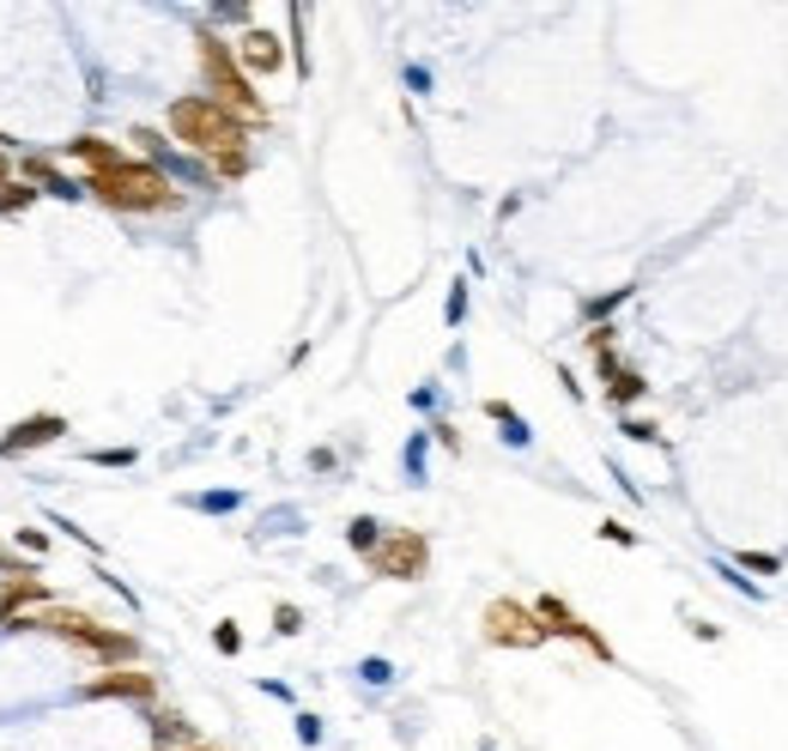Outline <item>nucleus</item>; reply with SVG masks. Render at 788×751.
I'll return each instance as SVG.
<instances>
[{
  "label": "nucleus",
  "mask_w": 788,
  "mask_h": 751,
  "mask_svg": "<svg viewBox=\"0 0 788 751\" xmlns=\"http://www.w3.org/2000/svg\"><path fill=\"white\" fill-rule=\"evenodd\" d=\"M171 134L188 146V152L212 158V170L231 164V158H250V122L231 116L224 104H212L207 91H200V97H176L171 104Z\"/></svg>",
  "instance_id": "nucleus-1"
},
{
  "label": "nucleus",
  "mask_w": 788,
  "mask_h": 751,
  "mask_svg": "<svg viewBox=\"0 0 788 751\" xmlns=\"http://www.w3.org/2000/svg\"><path fill=\"white\" fill-rule=\"evenodd\" d=\"M85 188H92L104 207H116V212H164V207H176V182L164 176L158 164H146V158H128V164L104 170V176H92Z\"/></svg>",
  "instance_id": "nucleus-2"
},
{
  "label": "nucleus",
  "mask_w": 788,
  "mask_h": 751,
  "mask_svg": "<svg viewBox=\"0 0 788 751\" xmlns=\"http://www.w3.org/2000/svg\"><path fill=\"white\" fill-rule=\"evenodd\" d=\"M200 73H207V97L212 104H224L231 116H243L255 128V122H267L262 97H255L250 73H243V61H236L231 43H219L212 31H200Z\"/></svg>",
  "instance_id": "nucleus-3"
},
{
  "label": "nucleus",
  "mask_w": 788,
  "mask_h": 751,
  "mask_svg": "<svg viewBox=\"0 0 788 751\" xmlns=\"http://www.w3.org/2000/svg\"><path fill=\"white\" fill-rule=\"evenodd\" d=\"M486 643H498V648H540V643H546V624H540V612L522 606V600H491V606H486Z\"/></svg>",
  "instance_id": "nucleus-4"
},
{
  "label": "nucleus",
  "mask_w": 788,
  "mask_h": 751,
  "mask_svg": "<svg viewBox=\"0 0 788 751\" xmlns=\"http://www.w3.org/2000/svg\"><path fill=\"white\" fill-rule=\"evenodd\" d=\"M425 564H431V545H425V533H382V545L370 552V570H376V576H394V582H413V576H425Z\"/></svg>",
  "instance_id": "nucleus-5"
},
{
  "label": "nucleus",
  "mask_w": 788,
  "mask_h": 751,
  "mask_svg": "<svg viewBox=\"0 0 788 751\" xmlns=\"http://www.w3.org/2000/svg\"><path fill=\"white\" fill-rule=\"evenodd\" d=\"M540 624H546V636H570V643H582V648H589V655H601V661H613V648H606L601 643V631H594V624H582L577 619V612H570L565 606V600H558V594H546V600H540Z\"/></svg>",
  "instance_id": "nucleus-6"
},
{
  "label": "nucleus",
  "mask_w": 788,
  "mask_h": 751,
  "mask_svg": "<svg viewBox=\"0 0 788 751\" xmlns=\"http://www.w3.org/2000/svg\"><path fill=\"white\" fill-rule=\"evenodd\" d=\"M236 61H243V73H279V67H286V49H279V37L274 31H243V37H236Z\"/></svg>",
  "instance_id": "nucleus-7"
},
{
  "label": "nucleus",
  "mask_w": 788,
  "mask_h": 751,
  "mask_svg": "<svg viewBox=\"0 0 788 751\" xmlns=\"http://www.w3.org/2000/svg\"><path fill=\"white\" fill-rule=\"evenodd\" d=\"M601 382H606V401H613V406H630V401H644V394H649L644 376L625 370L618 358H601Z\"/></svg>",
  "instance_id": "nucleus-8"
},
{
  "label": "nucleus",
  "mask_w": 788,
  "mask_h": 751,
  "mask_svg": "<svg viewBox=\"0 0 788 751\" xmlns=\"http://www.w3.org/2000/svg\"><path fill=\"white\" fill-rule=\"evenodd\" d=\"M67 152H73L79 164H92V176H104V170L128 164V152H121V146H109V140H73Z\"/></svg>",
  "instance_id": "nucleus-9"
},
{
  "label": "nucleus",
  "mask_w": 788,
  "mask_h": 751,
  "mask_svg": "<svg viewBox=\"0 0 788 751\" xmlns=\"http://www.w3.org/2000/svg\"><path fill=\"white\" fill-rule=\"evenodd\" d=\"M92 697H152V673H109V679H97L92 685Z\"/></svg>",
  "instance_id": "nucleus-10"
},
{
  "label": "nucleus",
  "mask_w": 788,
  "mask_h": 751,
  "mask_svg": "<svg viewBox=\"0 0 788 751\" xmlns=\"http://www.w3.org/2000/svg\"><path fill=\"white\" fill-rule=\"evenodd\" d=\"M55 437H61V418H31V425H19L0 449L13 454V449H37V442H55Z\"/></svg>",
  "instance_id": "nucleus-11"
},
{
  "label": "nucleus",
  "mask_w": 788,
  "mask_h": 751,
  "mask_svg": "<svg viewBox=\"0 0 788 751\" xmlns=\"http://www.w3.org/2000/svg\"><path fill=\"white\" fill-rule=\"evenodd\" d=\"M346 545H352V552H376V545H382V521H370V516H358L352 521V528H346Z\"/></svg>",
  "instance_id": "nucleus-12"
},
{
  "label": "nucleus",
  "mask_w": 788,
  "mask_h": 751,
  "mask_svg": "<svg viewBox=\"0 0 788 751\" xmlns=\"http://www.w3.org/2000/svg\"><path fill=\"white\" fill-rule=\"evenodd\" d=\"M486 418H498V425H503V437H510L515 449H522V442H528V425H522V413H515V406H503V401H486Z\"/></svg>",
  "instance_id": "nucleus-13"
},
{
  "label": "nucleus",
  "mask_w": 788,
  "mask_h": 751,
  "mask_svg": "<svg viewBox=\"0 0 788 751\" xmlns=\"http://www.w3.org/2000/svg\"><path fill=\"white\" fill-rule=\"evenodd\" d=\"M31 200H37V188H31V182H7V195H0V207H7V212H25Z\"/></svg>",
  "instance_id": "nucleus-14"
},
{
  "label": "nucleus",
  "mask_w": 788,
  "mask_h": 751,
  "mask_svg": "<svg viewBox=\"0 0 788 751\" xmlns=\"http://www.w3.org/2000/svg\"><path fill=\"white\" fill-rule=\"evenodd\" d=\"M740 570H758V576H770V570H783V557H776V552H740Z\"/></svg>",
  "instance_id": "nucleus-15"
},
{
  "label": "nucleus",
  "mask_w": 788,
  "mask_h": 751,
  "mask_svg": "<svg viewBox=\"0 0 788 751\" xmlns=\"http://www.w3.org/2000/svg\"><path fill=\"white\" fill-rule=\"evenodd\" d=\"M625 437L630 442H661V430L649 425V418H625Z\"/></svg>",
  "instance_id": "nucleus-16"
},
{
  "label": "nucleus",
  "mask_w": 788,
  "mask_h": 751,
  "mask_svg": "<svg viewBox=\"0 0 788 751\" xmlns=\"http://www.w3.org/2000/svg\"><path fill=\"white\" fill-rule=\"evenodd\" d=\"M625 298H630V286L606 291V298H594V303H589V315H613V310H618V303H625Z\"/></svg>",
  "instance_id": "nucleus-17"
},
{
  "label": "nucleus",
  "mask_w": 788,
  "mask_h": 751,
  "mask_svg": "<svg viewBox=\"0 0 788 751\" xmlns=\"http://www.w3.org/2000/svg\"><path fill=\"white\" fill-rule=\"evenodd\" d=\"M274 624H279V636H298V631H303V612H298V606H279Z\"/></svg>",
  "instance_id": "nucleus-18"
},
{
  "label": "nucleus",
  "mask_w": 788,
  "mask_h": 751,
  "mask_svg": "<svg viewBox=\"0 0 788 751\" xmlns=\"http://www.w3.org/2000/svg\"><path fill=\"white\" fill-rule=\"evenodd\" d=\"M212 643H219L224 655H236V648H243V631H236V624H219V631H212Z\"/></svg>",
  "instance_id": "nucleus-19"
},
{
  "label": "nucleus",
  "mask_w": 788,
  "mask_h": 751,
  "mask_svg": "<svg viewBox=\"0 0 788 751\" xmlns=\"http://www.w3.org/2000/svg\"><path fill=\"white\" fill-rule=\"evenodd\" d=\"M449 327H461V315H467V286H455V291H449Z\"/></svg>",
  "instance_id": "nucleus-20"
},
{
  "label": "nucleus",
  "mask_w": 788,
  "mask_h": 751,
  "mask_svg": "<svg viewBox=\"0 0 788 751\" xmlns=\"http://www.w3.org/2000/svg\"><path fill=\"white\" fill-rule=\"evenodd\" d=\"M594 533H601V540H613V545H637V533H630V528H618V521H601Z\"/></svg>",
  "instance_id": "nucleus-21"
},
{
  "label": "nucleus",
  "mask_w": 788,
  "mask_h": 751,
  "mask_svg": "<svg viewBox=\"0 0 788 751\" xmlns=\"http://www.w3.org/2000/svg\"><path fill=\"white\" fill-rule=\"evenodd\" d=\"M298 739L303 746H322V721H315V715H298Z\"/></svg>",
  "instance_id": "nucleus-22"
},
{
  "label": "nucleus",
  "mask_w": 788,
  "mask_h": 751,
  "mask_svg": "<svg viewBox=\"0 0 788 751\" xmlns=\"http://www.w3.org/2000/svg\"><path fill=\"white\" fill-rule=\"evenodd\" d=\"M358 673H364L370 685H389V679H394V667H389V661H364V667H358Z\"/></svg>",
  "instance_id": "nucleus-23"
},
{
  "label": "nucleus",
  "mask_w": 788,
  "mask_h": 751,
  "mask_svg": "<svg viewBox=\"0 0 788 751\" xmlns=\"http://www.w3.org/2000/svg\"><path fill=\"white\" fill-rule=\"evenodd\" d=\"M0 182H7V158H0Z\"/></svg>",
  "instance_id": "nucleus-24"
},
{
  "label": "nucleus",
  "mask_w": 788,
  "mask_h": 751,
  "mask_svg": "<svg viewBox=\"0 0 788 751\" xmlns=\"http://www.w3.org/2000/svg\"><path fill=\"white\" fill-rule=\"evenodd\" d=\"M188 751H212V746H188Z\"/></svg>",
  "instance_id": "nucleus-25"
},
{
  "label": "nucleus",
  "mask_w": 788,
  "mask_h": 751,
  "mask_svg": "<svg viewBox=\"0 0 788 751\" xmlns=\"http://www.w3.org/2000/svg\"><path fill=\"white\" fill-rule=\"evenodd\" d=\"M479 751H491V746H479Z\"/></svg>",
  "instance_id": "nucleus-26"
}]
</instances>
